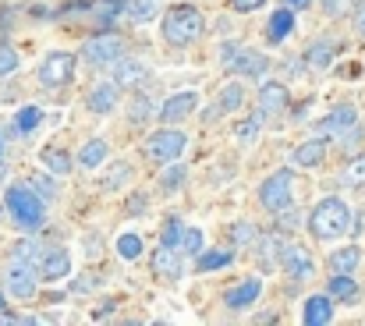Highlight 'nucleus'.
<instances>
[{
	"label": "nucleus",
	"instance_id": "1",
	"mask_svg": "<svg viewBox=\"0 0 365 326\" xmlns=\"http://www.w3.org/2000/svg\"><path fill=\"white\" fill-rule=\"evenodd\" d=\"M46 199L32 188V185H11L7 188V213L11 220L25 230V234H36L43 223H46Z\"/></svg>",
	"mask_w": 365,
	"mask_h": 326
},
{
	"label": "nucleus",
	"instance_id": "2",
	"mask_svg": "<svg viewBox=\"0 0 365 326\" xmlns=\"http://www.w3.org/2000/svg\"><path fill=\"white\" fill-rule=\"evenodd\" d=\"M351 220L355 217H351V210H348L344 199H323V203L309 213V230H312L319 241H334V238L348 234Z\"/></svg>",
	"mask_w": 365,
	"mask_h": 326
},
{
	"label": "nucleus",
	"instance_id": "3",
	"mask_svg": "<svg viewBox=\"0 0 365 326\" xmlns=\"http://www.w3.org/2000/svg\"><path fill=\"white\" fill-rule=\"evenodd\" d=\"M206 29V18L195 7H170L163 14V39L170 46H192Z\"/></svg>",
	"mask_w": 365,
	"mask_h": 326
},
{
	"label": "nucleus",
	"instance_id": "4",
	"mask_svg": "<svg viewBox=\"0 0 365 326\" xmlns=\"http://www.w3.org/2000/svg\"><path fill=\"white\" fill-rule=\"evenodd\" d=\"M294 203V174L291 170H277L259 185V206L266 213H287Z\"/></svg>",
	"mask_w": 365,
	"mask_h": 326
},
{
	"label": "nucleus",
	"instance_id": "5",
	"mask_svg": "<svg viewBox=\"0 0 365 326\" xmlns=\"http://www.w3.org/2000/svg\"><path fill=\"white\" fill-rule=\"evenodd\" d=\"M185 146H188V135L178 131L174 124H167V128H160L145 138V156L156 160V163H174L185 153Z\"/></svg>",
	"mask_w": 365,
	"mask_h": 326
},
{
	"label": "nucleus",
	"instance_id": "6",
	"mask_svg": "<svg viewBox=\"0 0 365 326\" xmlns=\"http://www.w3.org/2000/svg\"><path fill=\"white\" fill-rule=\"evenodd\" d=\"M82 57H86V64H93V68H110V64L124 61V39L114 36V32H100V36L86 39Z\"/></svg>",
	"mask_w": 365,
	"mask_h": 326
},
{
	"label": "nucleus",
	"instance_id": "7",
	"mask_svg": "<svg viewBox=\"0 0 365 326\" xmlns=\"http://www.w3.org/2000/svg\"><path fill=\"white\" fill-rule=\"evenodd\" d=\"M39 280H43V273L36 270V263H25L18 255L11 259V266H7V295H14L18 302H29V298H36Z\"/></svg>",
	"mask_w": 365,
	"mask_h": 326
},
{
	"label": "nucleus",
	"instance_id": "8",
	"mask_svg": "<svg viewBox=\"0 0 365 326\" xmlns=\"http://www.w3.org/2000/svg\"><path fill=\"white\" fill-rule=\"evenodd\" d=\"M71 78H75V54L53 50V54L43 57V64H39V82H43L46 89H61V86H68Z\"/></svg>",
	"mask_w": 365,
	"mask_h": 326
},
{
	"label": "nucleus",
	"instance_id": "9",
	"mask_svg": "<svg viewBox=\"0 0 365 326\" xmlns=\"http://www.w3.org/2000/svg\"><path fill=\"white\" fill-rule=\"evenodd\" d=\"M224 68L235 71V75L262 78V71L269 68V61H266L259 50H248V46H224Z\"/></svg>",
	"mask_w": 365,
	"mask_h": 326
},
{
	"label": "nucleus",
	"instance_id": "10",
	"mask_svg": "<svg viewBox=\"0 0 365 326\" xmlns=\"http://www.w3.org/2000/svg\"><path fill=\"white\" fill-rule=\"evenodd\" d=\"M181 248H170V245H160L156 252H153V273L160 277V280H170V284H178L181 277H185V263H181Z\"/></svg>",
	"mask_w": 365,
	"mask_h": 326
},
{
	"label": "nucleus",
	"instance_id": "11",
	"mask_svg": "<svg viewBox=\"0 0 365 326\" xmlns=\"http://www.w3.org/2000/svg\"><path fill=\"white\" fill-rule=\"evenodd\" d=\"M280 266L294 277V280H302V277H309L312 273V255H309V248L305 245H298V241H280Z\"/></svg>",
	"mask_w": 365,
	"mask_h": 326
},
{
	"label": "nucleus",
	"instance_id": "12",
	"mask_svg": "<svg viewBox=\"0 0 365 326\" xmlns=\"http://www.w3.org/2000/svg\"><path fill=\"white\" fill-rule=\"evenodd\" d=\"M323 131L327 135H337L344 146H351L359 138V113H355V107H337L323 121Z\"/></svg>",
	"mask_w": 365,
	"mask_h": 326
},
{
	"label": "nucleus",
	"instance_id": "13",
	"mask_svg": "<svg viewBox=\"0 0 365 326\" xmlns=\"http://www.w3.org/2000/svg\"><path fill=\"white\" fill-rule=\"evenodd\" d=\"M114 82H118L121 89H142V86L149 82V68H145L142 61L124 57V61L114 64Z\"/></svg>",
	"mask_w": 365,
	"mask_h": 326
},
{
	"label": "nucleus",
	"instance_id": "14",
	"mask_svg": "<svg viewBox=\"0 0 365 326\" xmlns=\"http://www.w3.org/2000/svg\"><path fill=\"white\" fill-rule=\"evenodd\" d=\"M195 107H199V96H195V93H178V96H170V100L160 107V121H163V124H178V121L192 117Z\"/></svg>",
	"mask_w": 365,
	"mask_h": 326
},
{
	"label": "nucleus",
	"instance_id": "15",
	"mask_svg": "<svg viewBox=\"0 0 365 326\" xmlns=\"http://www.w3.org/2000/svg\"><path fill=\"white\" fill-rule=\"evenodd\" d=\"M334 320V295H312L305 298V312H302V323L305 326H327Z\"/></svg>",
	"mask_w": 365,
	"mask_h": 326
},
{
	"label": "nucleus",
	"instance_id": "16",
	"mask_svg": "<svg viewBox=\"0 0 365 326\" xmlns=\"http://www.w3.org/2000/svg\"><path fill=\"white\" fill-rule=\"evenodd\" d=\"M39 273H43V280H64L71 273V255L64 248H46L39 259Z\"/></svg>",
	"mask_w": 365,
	"mask_h": 326
},
{
	"label": "nucleus",
	"instance_id": "17",
	"mask_svg": "<svg viewBox=\"0 0 365 326\" xmlns=\"http://www.w3.org/2000/svg\"><path fill=\"white\" fill-rule=\"evenodd\" d=\"M287 103H291L287 86H280V82H262L259 86V110L262 113H280V110H287Z\"/></svg>",
	"mask_w": 365,
	"mask_h": 326
},
{
	"label": "nucleus",
	"instance_id": "18",
	"mask_svg": "<svg viewBox=\"0 0 365 326\" xmlns=\"http://www.w3.org/2000/svg\"><path fill=\"white\" fill-rule=\"evenodd\" d=\"M89 110L93 113H114L118 107V82H100V86H93V93H89Z\"/></svg>",
	"mask_w": 365,
	"mask_h": 326
},
{
	"label": "nucleus",
	"instance_id": "19",
	"mask_svg": "<svg viewBox=\"0 0 365 326\" xmlns=\"http://www.w3.org/2000/svg\"><path fill=\"white\" fill-rule=\"evenodd\" d=\"M259 291H262V284L252 277V280H242L238 287H231V291L224 295V302H227V309H248V305L259 298Z\"/></svg>",
	"mask_w": 365,
	"mask_h": 326
},
{
	"label": "nucleus",
	"instance_id": "20",
	"mask_svg": "<svg viewBox=\"0 0 365 326\" xmlns=\"http://www.w3.org/2000/svg\"><path fill=\"white\" fill-rule=\"evenodd\" d=\"M334 54H337V46H334L330 39H319V43H312V46L305 50V64H309L312 71H327V68L334 64Z\"/></svg>",
	"mask_w": 365,
	"mask_h": 326
},
{
	"label": "nucleus",
	"instance_id": "21",
	"mask_svg": "<svg viewBox=\"0 0 365 326\" xmlns=\"http://www.w3.org/2000/svg\"><path fill=\"white\" fill-rule=\"evenodd\" d=\"M323 160H327V142L323 138H309V142H302L294 149V163L298 167H319Z\"/></svg>",
	"mask_w": 365,
	"mask_h": 326
},
{
	"label": "nucleus",
	"instance_id": "22",
	"mask_svg": "<svg viewBox=\"0 0 365 326\" xmlns=\"http://www.w3.org/2000/svg\"><path fill=\"white\" fill-rule=\"evenodd\" d=\"M291 29H294V11H291V4L269 14V43H284V39L291 36Z\"/></svg>",
	"mask_w": 365,
	"mask_h": 326
},
{
	"label": "nucleus",
	"instance_id": "23",
	"mask_svg": "<svg viewBox=\"0 0 365 326\" xmlns=\"http://www.w3.org/2000/svg\"><path fill=\"white\" fill-rule=\"evenodd\" d=\"M149 117H160V107H156L145 93H135L131 103H128V121H131V124H145Z\"/></svg>",
	"mask_w": 365,
	"mask_h": 326
},
{
	"label": "nucleus",
	"instance_id": "24",
	"mask_svg": "<svg viewBox=\"0 0 365 326\" xmlns=\"http://www.w3.org/2000/svg\"><path fill=\"white\" fill-rule=\"evenodd\" d=\"M39 160H43V167H46L53 178H64V174H71V156H68L64 149H57V146L43 149V153H39Z\"/></svg>",
	"mask_w": 365,
	"mask_h": 326
},
{
	"label": "nucleus",
	"instance_id": "25",
	"mask_svg": "<svg viewBox=\"0 0 365 326\" xmlns=\"http://www.w3.org/2000/svg\"><path fill=\"white\" fill-rule=\"evenodd\" d=\"M359 263H362V252H359V245L337 248V252L330 255V270H334V273H355V270H359Z\"/></svg>",
	"mask_w": 365,
	"mask_h": 326
},
{
	"label": "nucleus",
	"instance_id": "26",
	"mask_svg": "<svg viewBox=\"0 0 365 326\" xmlns=\"http://www.w3.org/2000/svg\"><path fill=\"white\" fill-rule=\"evenodd\" d=\"M103 160H107V142H103V138H89V142L78 149V163H82L86 170H96Z\"/></svg>",
	"mask_w": 365,
	"mask_h": 326
},
{
	"label": "nucleus",
	"instance_id": "27",
	"mask_svg": "<svg viewBox=\"0 0 365 326\" xmlns=\"http://www.w3.org/2000/svg\"><path fill=\"white\" fill-rule=\"evenodd\" d=\"M334 298H341V302H355L359 298V280L351 277V273H334V280H330V287H327Z\"/></svg>",
	"mask_w": 365,
	"mask_h": 326
},
{
	"label": "nucleus",
	"instance_id": "28",
	"mask_svg": "<svg viewBox=\"0 0 365 326\" xmlns=\"http://www.w3.org/2000/svg\"><path fill=\"white\" fill-rule=\"evenodd\" d=\"M242 103H245V86L231 82V86H224V93H220V100H217V113H231V110H242Z\"/></svg>",
	"mask_w": 365,
	"mask_h": 326
},
{
	"label": "nucleus",
	"instance_id": "29",
	"mask_svg": "<svg viewBox=\"0 0 365 326\" xmlns=\"http://www.w3.org/2000/svg\"><path fill=\"white\" fill-rule=\"evenodd\" d=\"M341 185H348V188H362L365 185V156H355V160L344 163V170H341Z\"/></svg>",
	"mask_w": 365,
	"mask_h": 326
},
{
	"label": "nucleus",
	"instance_id": "30",
	"mask_svg": "<svg viewBox=\"0 0 365 326\" xmlns=\"http://www.w3.org/2000/svg\"><path fill=\"white\" fill-rule=\"evenodd\" d=\"M280 234H262V241H259V266L262 270H273L277 266V259H273V252H280Z\"/></svg>",
	"mask_w": 365,
	"mask_h": 326
},
{
	"label": "nucleus",
	"instance_id": "31",
	"mask_svg": "<svg viewBox=\"0 0 365 326\" xmlns=\"http://www.w3.org/2000/svg\"><path fill=\"white\" fill-rule=\"evenodd\" d=\"M39 124H43V107H21L14 117V131H21V135L36 131Z\"/></svg>",
	"mask_w": 365,
	"mask_h": 326
},
{
	"label": "nucleus",
	"instance_id": "32",
	"mask_svg": "<svg viewBox=\"0 0 365 326\" xmlns=\"http://www.w3.org/2000/svg\"><path fill=\"white\" fill-rule=\"evenodd\" d=\"M262 110L255 113V117H248V121H242V124H235V142H242V146H252L255 142V135H259V128H262Z\"/></svg>",
	"mask_w": 365,
	"mask_h": 326
},
{
	"label": "nucleus",
	"instance_id": "33",
	"mask_svg": "<svg viewBox=\"0 0 365 326\" xmlns=\"http://www.w3.org/2000/svg\"><path fill=\"white\" fill-rule=\"evenodd\" d=\"M235 263V255L231 252H224V248H217V252H206V255H199V270L202 273H210V270H224V266H231Z\"/></svg>",
	"mask_w": 365,
	"mask_h": 326
},
{
	"label": "nucleus",
	"instance_id": "34",
	"mask_svg": "<svg viewBox=\"0 0 365 326\" xmlns=\"http://www.w3.org/2000/svg\"><path fill=\"white\" fill-rule=\"evenodd\" d=\"M124 14H128L131 21H149V18L156 14V0H128V4H124Z\"/></svg>",
	"mask_w": 365,
	"mask_h": 326
},
{
	"label": "nucleus",
	"instance_id": "35",
	"mask_svg": "<svg viewBox=\"0 0 365 326\" xmlns=\"http://www.w3.org/2000/svg\"><path fill=\"white\" fill-rule=\"evenodd\" d=\"M185 223L181 220H167L163 223V234H160V245H170V248H181V241H185Z\"/></svg>",
	"mask_w": 365,
	"mask_h": 326
},
{
	"label": "nucleus",
	"instance_id": "36",
	"mask_svg": "<svg viewBox=\"0 0 365 326\" xmlns=\"http://www.w3.org/2000/svg\"><path fill=\"white\" fill-rule=\"evenodd\" d=\"M118 255L128 259V263L138 259V255H142V238H138V234H121V238H118Z\"/></svg>",
	"mask_w": 365,
	"mask_h": 326
},
{
	"label": "nucleus",
	"instance_id": "37",
	"mask_svg": "<svg viewBox=\"0 0 365 326\" xmlns=\"http://www.w3.org/2000/svg\"><path fill=\"white\" fill-rule=\"evenodd\" d=\"M14 255H18V259H25V263H39V259H43V248H39V241H36V238H25V241H18V245H14Z\"/></svg>",
	"mask_w": 365,
	"mask_h": 326
},
{
	"label": "nucleus",
	"instance_id": "38",
	"mask_svg": "<svg viewBox=\"0 0 365 326\" xmlns=\"http://www.w3.org/2000/svg\"><path fill=\"white\" fill-rule=\"evenodd\" d=\"M185 178H188V167H185V163H170V167L163 170V178H160V181H163V188H181V185H185Z\"/></svg>",
	"mask_w": 365,
	"mask_h": 326
},
{
	"label": "nucleus",
	"instance_id": "39",
	"mask_svg": "<svg viewBox=\"0 0 365 326\" xmlns=\"http://www.w3.org/2000/svg\"><path fill=\"white\" fill-rule=\"evenodd\" d=\"M259 234H255V227L252 223H235L231 227V241H235V248H245V245H252Z\"/></svg>",
	"mask_w": 365,
	"mask_h": 326
},
{
	"label": "nucleus",
	"instance_id": "40",
	"mask_svg": "<svg viewBox=\"0 0 365 326\" xmlns=\"http://www.w3.org/2000/svg\"><path fill=\"white\" fill-rule=\"evenodd\" d=\"M181 252H185V255H199V252H202V230H199V227H188V230H185Z\"/></svg>",
	"mask_w": 365,
	"mask_h": 326
},
{
	"label": "nucleus",
	"instance_id": "41",
	"mask_svg": "<svg viewBox=\"0 0 365 326\" xmlns=\"http://www.w3.org/2000/svg\"><path fill=\"white\" fill-rule=\"evenodd\" d=\"M14 71H18V54L11 46H0V78H7Z\"/></svg>",
	"mask_w": 365,
	"mask_h": 326
},
{
	"label": "nucleus",
	"instance_id": "42",
	"mask_svg": "<svg viewBox=\"0 0 365 326\" xmlns=\"http://www.w3.org/2000/svg\"><path fill=\"white\" fill-rule=\"evenodd\" d=\"M131 178V167L128 163H114V174L107 178V188H118V185H124Z\"/></svg>",
	"mask_w": 365,
	"mask_h": 326
},
{
	"label": "nucleus",
	"instance_id": "43",
	"mask_svg": "<svg viewBox=\"0 0 365 326\" xmlns=\"http://www.w3.org/2000/svg\"><path fill=\"white\" fill-rule=\"evenodd\" d=\"M348 7H351V0H323V11H327L330 18H341Z\"/></svg>",
	"mask_w": 365,
	"mask_h": 326
},
{
	"label": "nucleus",
	"instance_id": "44",
	"mask_svg": "<svg viewBox=\"0 0 365 326\" xmlns=\"http://www.w3.org/2000/svg\"><path fill=\"white\" fill-rule=\"evenodd\" d=\"M266 0H231V7L238 11V14H252V11H259Z\"/></svg>",
	"mask_w": 365,
	"mask_h": 326
},
{
	"label": "nucleus",
	"instance_id": "45",
	"mask_svg": "<svg viewBox=\"0 0 365 326\" xmlns=\"http://www.w3.org/2000/svg\"><path fill=\"white\" fill-rule=\"evenodd\" d=\"M32 188H36L39 195H46V199L53 195V185H50V181H32Z\"/></svg>",
	"mask_w": 365,
	"mask_h": 326
},
{
	"label": "nucleus",
	"instance_id": "46",
	"mask_svg": "<svg viewBox=\"0 0 365 326\" xmlns=\"http://www.w3.org/2000/svg\"><path fill=\"white\" fill-rule=\"evenodd\" d=\"M355 29H359V36L365 39V4L359 7V11H355Z\"/></svg>",
	"mask_w": 365,
	"mask_h": 326
},
{
	"label": "nucleus",
	"instance_id": "47",
	"mask_svg": "<svg viewBox=\"0 0 365 326\" xmlns=\"http://www.w3.org/2000/svg\"><path fill=\"white\" fill-rule=\"evenodd\" d=\"M291 7H309V0H287Z\"/></svg>",
	"mask_w": 365,
	"mask_h": 326
},
{
	"label": "nucleus",
	"instance_id": "48",
	"mask_svg": "<svg viewBox=\"0 0 365 326\" xmlns=\"http://www.w3.org/2000/svg\"><path fill=\"white\" fill-rule=\"evenodd\" d=\"M4 146H7V142H4V131H0V156H4Z\"/></svg>",
	"mask_w": 365,
	"mask_h": 326
},
{
	"label": "nucleus",
	"instance_id": "49",
	"mask_svg": "<svg viewBox=\"0 0 365 326\" xmlns=\"http://www.w3.org/2000/svg\"><path fill=\"white\" fill-rule=\"evenodd\" d=\"M0 309H4V295H0Z\"/></svg>",
	"mask_w": 365,
	"mask_h": 326
},
{
	"label": "nucleus",
	"instance_id": "50",
	"mask_svg": "<svg viewBox=\"0 0 365 326\" xmlns=\"http://www.w3.org/2000/svg\"><path fill=\"white\" fill-rule=\"evenodd\" d=\"M0 170H4V167H0Z\"/></svg>",
	"mask_w": 365,
	"mask_h": 326
}]
</instances>
